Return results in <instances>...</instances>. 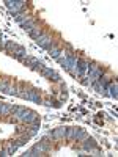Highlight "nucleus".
Masks as SVG:
<instances>
[{
  "mask_svg": "<svg viewBox=\"0 0 118 157\" xmlns=\"http://www.w3.org/2000/svg\"><path fill=\"white\" fill-rule=\"evenodd\" d=\"M38 120H39L38 115H36L33 110H29V109H24V112H22L21 116H19V121L24 123V124H33V123H36Z\"/></svg>",
  "mask_w": 118,
  "mask_h": 157,
  "instance_id": "obj_1",
  "label": "nucleus"
},
{
  "mask_svg": "<svg viewBox=\"0 0 118 157\" xmlns=\"http://www.w3.org/2000/svg\"><path fill=\"white\" fill-rule=\"evenodd\" d=\"M36 41V44L39 46V47H43V49H46V50H50V47H52V38L47 35V33H41V36H39L38 39H35Z\"/></svg>",
  "mask_w": 118,
  "mask_h": 157,
  "instance_id": "obj_2",
  "label": "nucleus"
},
{
  "mask_svg": "<svg viewBox=\"0 0 118 157\" xmlns=\"http://www.w3.org/2000/svg\"><path fill=\"white\" fill-rule=\"evenodd\" d=\"M41 75H43V77H47V78H52L54 82H58V80H60V74L55 72L54 69L47 68V66H44V68L41 69Z\"/></svg>",
  "mask_w": 118,
  "mask_h": 157,
  "instance_id": "obj_3",
  "label": "nucleus"
},
{
  "mask_svg": "<svg viewBox=\"0 0 118 157\" xmlns=\"http://www.w3.org/2000/svg\"><path fill=\"white\" fill-rule=\"evenodd\" d=\"M116 90H118V83H116L115 80H113V82H109V83L106 85V91H109V94H110L113 99H116V98H118Z\"/></svg>",
  "mask_w": 118,
  "mask_h": 157,
  "instance_id": "obj_4",
  "label": "nucleus"
},
{
  "mask_svg": "<svg viewBox=\"0 0 118 157\" xmlns=\"http://www.w3.org/2000/svg\"><path fill=\"white\" fill-rule=\"evenodd\" d=\"M33 151H36L39 155H44L47 151H49V148H47V143H43V141H39V143H36V145H33V148H32Z\"/></svg>",
  "mask_w": 118,
  "mask_h": 157,
  "instance_id": "obj_5",
  "label": "nucleus"
},
{
  "mask_svg": "<svg viewBox=\"0 0 118 157\" xmlns=\"http://www.w3.org/2000/svg\"><path fill=\"white\" fill-rule=\"evenodd\" d=\"M66 135V127H57L54 132H52V138L54 140H61Z\"/></svg>",
  "mask_w": 118,
  "mask_h": 157,
  "instance_id": "obj_6",
  "label": "nucleus"
},
{
  "mask_svg": "<svg viewBox=\"0 0 118 157\" xmlns=\"http://www.w3.org/2000/svg\"><path fill=\"white\" fill-rule=\"evenodd\" d=\"M87 137H88V134H87L85 129H76V132H74V141H82Z\"/></svg>",
  "mask_w": 118,
  "mask_h": 157,
  "instance_id": "obj_7",
  "label": "nucleus"
},
{
  "mask_svg": "<svg viewBox=\"0 0 118 157\" xmlns=\"http://www.w3.org/2000/svg\"><path fill=\"white\" fill-rule=\"evenodd\" d=\"M84 141V145H82V148L85 149V151H88V149H91V148H95L96 146V141L93 140V138H91L90 135L85 138V140H82Z\"/></svg>",
  "mask_w": 118,
  "mask_h": 157,
  "instance_id": "obj_8",
  "label": "nucleus"
},
{
  "mask_svg": "<svg viewBox=\"0 0 118 157\" xmlns=\"http://www.w3.org/2000/svg\"><path fill=\"white\" fill-rule=\"evenodd\" d=\"M5 5H6V8L13 13V14H19V10L16 6V0H5Z\"/></svg>",
  "mask_w": 118,
  "mask_h": 157,
  "instance_id": "obj_9",
  "label": "nucleus"
},
{
  "mask_svg": "<svg viewBox=\"0 0 118 157\" xmlns=\"http://www.w3.org/2000/svg\"><path fill=\"white\" fill-rule=\"evenodd\" d=\"M29 99L33 101V102H38V104L43 102V99L39 98V94H38V90H35V88H32V90L29 91Z\"/></svg>",
  "mask_w": 118,
  "mask_h": 157,
  "instance_id": "obj_10",
  "label": "nucleus"
},
{
  "mask_svg": "<svg viewBox=\"0 0 118 157\" xmlns=\"http://www.w3.org/2000/svg\"><path fill=\"white\" fill-rule=\"evenodd\" d=\"M13 110H14V107H13V104H2V109H0V115L6 116V115L13 113Z\"/></svg>",
  "mask_w": 118,
  "mask_h": 157,
  "instance_id": "obj_11",
  "label": "nucleus"
},
{
  "mask_svg": "<svg viewBox=\"0 0 118 157\" xmlns=\"http://www.w3.org/2000/svg\"><path fill=\"white\" fill-rule=\"evenodd\" d=\"M49 54H50V57H52V58H55V60H57V57L61 54V50H60V47H58V46L52 44V47H50V50H49Z\"/></svg>",
  "mask_w": 118,
  "mask_h": 157,
  "instance_id": "obj_12",
  "label": "nucleus"
},
{
  "mask_svg": "<svg viewBox=\"0 0 118 157\" xmlns=\"http://www.w3.org/2000/svg\"><path fill=\"white\" fill-rule=\"evenodd\" d=\"M38 60L36 58H33V57H27V60H25V66H29V68H32V69H35L36 66H38Z\"/></svg>",
  "mask_w": 118,
  "mask_h": 157,
  "instance_id": "obj_13",
  "label": "nucleus"
},
{
  "mask_svg": "<svg viewBox=\"0 0 118 157\" xmlns=\"http://www.w3.org/2000/svg\"><path fill=\"white\" fill-rule=\"evenodd\" d=\"M5 93L8 94V96H18V88L14 86V85H6V88H5Z\"/></svg>",
  "mask_w": 118,
  "mask_h": 157,
  "instance_id": "obj_14",
  "label": "nucleus"
},
{
  "mask_svg": "<svg viewBox=\"0 0 118 157\" xmlns=\"http://www.w3.org/2000/svg\"><path fill=\"white\" fill-rule=\"evenodd\" d=\"M13 57H14L16 60H18L19 57H27V50H25L24 47H21V46H19V47L16 49V52L13 54Z\"/></svg>",
  "mask_w": 118,
  "mask_h": 157,
  "instance_id": "obj_15",
  "label": "nucleus"
},
{
  "mask_svg": "<svg viewBox=\"0 0 118 157\" xmlns=\"http://www.w3.org/2000/svg\"><path fill=\"white\" fill-rule=\"evenodd\" d=\"M41 29H39V27H36V25H35V27L32 29V32H30V36L33 38V39H38L39 36H41Z\"/></svg>",
  "mask_w": 118,
  "mask_h": 157,
  "instance_id": "obj_16",
  "label": "nucleus"
},
{
  "mask_svg": "<svg viewBox=\"0 0 118 157\" xmlns=\"http://www.w3.org/2000/svg\"><path fill=\"white\" fill-rule=\"evenodd\" d=\"M74 132H76V127H68V129H66V135H65V138L74 140Z\"/></svg>",
  "mask_w": 118,
  "mask_h": 157,
  "instance_id": "obj_17",
  "label": "nucleus"
},
{
  "mask_svg": "<svg viewBox=\"0 0 118 157\" xmlns=\"http://www.w3.org/2000/svg\"><path fill=\"white\" fill-rule=\"evenodd\" d=\"M30 137L27 135V132H25V135H22V137H19L18 140H16V143H18V145L19 146H22V145H25V143H27V140H29Z\"/></svg>",
  "mask_w": 118,
  "mask_h": 157,
  "instance_id": "obj_18",
  "label": "nucleus"
},
{
  "mask_svg": "<svg viewBox=\"0 0 118 157\" xmlns=\"http://www.w3.org/2000/svg\"><path fill=\"white\" fill-rule=\"evenodd\" d=\"M8 151H10V154H13V152H16L18 149H19V145H18V143L14 141V143H10V145H8V148H6Z\"/></svg>",
  "mask_w": 118,
  "mask_h": 157,
  "instance_id": "obj_19",
  "label": "nucleus"
},
{
  "mask_svg": "<svg viewBox=\"0 0 118 157\" xmlns=\"http://www.w3.org/2000/svg\"><path fill=\"white\" fill-rule=\"evenodd\" d=\"M24 109H25V107H14V110H13V116H14L16 120H19V116H21V113L24 112Z\"/></svg>",
  "mask_w": 118,
  "mask_h": 157,
  "instance_id": "obj_20",
  "label": "nucleus"
},
{
  "mask_svg": "<svg viewBox=\"0 0 118 157\" xmlns=\"http://www.w3.org/2000/svg\"><path fill=\"white\" fill-rule=\"evenodd\" d=\"M88 155H101V151L95 146V148H91V149H88Z\"/></svg>",
  "mask_w": 118,
  "mask_h": 157,
  "instance_id": "obj_21",
  "label": "nucleus"
},
{
  "mask_svg": "<svg viewBox=\"0 0 118 157\" xmlns=\"http://www.w3.org/2000/svg\"><path fill=\"white\" fill-rule=\"evenodd\" d=\"M49 140H54V138H52V134H46V135L41 138V141H43V143H47Z\"/></svg>",
  "mask_w": 118,
  "mask_h": 157,
  "instance_id": "obj_22",
  "label": "nucleus"
},
{
  "mask_svg": "<svg viewBox=\"0 0 118 157\" xmlns=\"http://www.w3.org/2000/svg\"><path fill=\"white\" fill-rule=\"evenodd\" d=\"M6 85H8V80H2V82H0V91H5Z\"/></svg>",
  "mask_w": 118,
  "mask_h": 157,
  "instance_id": "obj_23",
  "label": "nucleus"
},
{
  "mask_svg": "<svg viewBox=\"0 0 118 157\" xmlns=\"http://www.w3.org/2000/svg\"><path fill=\"white\" fill-rule=\"evenodd\" d=\"M24 157H33V149H27L24 154Z\"/></svg>",
  "mask_w": 118,
  "mask_h": 157,
  "instance_id": "obj_24",
  "label": "nucleus"
},
{
  "mask_svg": "<svg viewBox=\"0 0 118 157\" xmlns=\"http://www.w3.org/2000/svg\"><path fill=\"white\" fill-rule=\"evenodd\" d=\"M77 154H79V155H88V151H85V149L82 148V149H79V151H77Z\"/></svg>",
  "mask_w": 118,
  "mask_h": 157,
  "instance_id": "obj_25",
  "label": "nucleus"
},
{
  "mask_svg": "<svg viewBox=\"0 0 118 157\" xmlns=\"http://www.w3.org/2000/svg\"><path fill=\"white\" fill-rule=\"evenodd\" d=\"M0 109H2V102H0Z\"/></svg>",
  "mask_w": 118,
  "mask_h": 157,
  "instance_id": "obj_26",
  "label": "nucleus"
}]
</instances>
